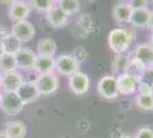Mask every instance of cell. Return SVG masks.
Masks as SVG:
<instances>
[{
  "label": "cell",
  "instance_id": "obj_1",
  "mask_svg": "<svg viewBox=\"0 0 153 138\" xmlns=\"http://www.w3.org/2000/svg\"><path fill=\"white\" fill-rule=\"evenodd\" d=\"M134 39L135 33L133 30L125 28H115L108 33V43L110 48L115 54H125Z\"/></svg>",
  "mask_w": 153,
  "mask_h": 138
},
{
  "label": "cell",
  "instance_id": "obj_2",
  "mask_svg": "<svg viewBox=\"0 0 153 138\" xmlns=\"http://www.w3.org/2000/svg\"><path fill=\"white\" fill-rule=\"evenodd\" d=\"M80 62L73 57L68 54H61L55 58V70L63 76H72L73 74L79 72Z\"/></svg>",
  "mask_w": 153,
  "mask_h": 138
},
{
  "label": "cell",
  "instance_id": "obj_3",
  "mask_svg": "<svg viewBox=\"0 0 153 138\" xmlns=\"http://www.w3.org/2000/svg\"><path fill=\"white\" fill-rule=\"evenodd\" d=\"M0 108L7 115H16L23 111L24 104L16 92H2L0 100Z\"/></svg>",
  "mask_w": 153,
  "mask_h": 138
},
{
  "label": "cell",
  "instance_id": "obj_4",
  "mask_svg": "<svg viewBox=\"0 0 153 138\" xmlns=\"http://www.w3.org/2000/svg\"><path fill=\"white\" fill-rule=\"evenodd\" d=\"M97 90L101 97L105 99H115L119 97L118 81L114 75H105L98 81Z\"/></svg>",
  "mask_w": 153,
  "mask_h": 138
},
{
  "label": "cell",
  "instance_id": "obj_5",
  "mask_svg": "<svg viewBox=\"0 0 153 138\" xmlns=\"http://www.w3.org/2000/svg\"><path fill=\"white\" fill-rule=\"evenodd\" d=\"M34 84L37 86L40 94H51L57 91L59 87V81L58 76L53 74H46V75H38L34 79Z\"/></svg>",
  "mask_w": 153,
  "mask_h": 138
},
{
  "label": "cell",
  "instance_id": "obj_6",
  "mask_svg": "<svg viewBox=\"0 0 153 138\" xmlns=\"http://www.w3.org/2000/svg\"><path fill=\"white\" fill-rule=\"evenodd\" d=\"M118 81V87H119V93L120 94H133L134 92L137 91L138 85H140V79L138 76L133 72H125L117 77Z\"/></svg>",
  "mask_w": 153,
  "mask_h": 138
},
{
  "label": "cell",
  "instance_id": "obj_7",
  "mask_svg": "<svg viewBox=\"0 0 153 138\" xmlns=\"http://www.w3.org/2000/svg\"><path fill=\"white\" fill-rule=\"evenodd\" d=\"M0 77H1L0 86L2 87L4 92H16L19 85L24 82L23 75L17 70L1 72Z\"/></svg>",
  "mask_w": 153,
  "mask_h": 138
},
{
  "label": "cell",
  "instance_id": "obj_8",
  "mask_svg": "<svg viewBox=\"0 0 153 138\" xmlns=\"http://www.w3.org/2000/svg\"><path fill=\"white\" fill-rule=\"evenodd\" d=\"M89 77L82 72H76L69 78V87L74 94L82 96L89 90Z\"/></svg>",
  "mask_w": 153,
  "mask_h": 138
},
{
  "label": "cell",
  "instance_id": "obj_9",
  "mask_svg": "<svg viewBox=\"0 0 153 138\" xmlns=\"http://www.w3.org/2000/svg\"><path fill=\"white\" fill-rule=\"evenodd\" d=\"M12 35L17 37L22 43L24 41H30L36 35V29L32 23L29 21H19L15 22L12 28Z\"/></svg>",
  "mask_w": 153,
  "mask_h": 138
},
{
  "label": "cell",
  "instance_id": "obj_10",
  "mask_svg": "<svg viewBox=\"0 0 153 138\" xmlns=\"http://www.w3.org/2000/svg\"><path fill=\"white\" fill-rule=\"evenodd\" d=\"M16 93L24 105L37 101L41 96L34 84V82H23L17 89Z\"/></svg>",
  "mask_w": 153,
  "mask_h": 138
},
{
  "label": "cell",
  "instance_id": "obj_11",
  "mask_svg": "<svg viewBox=\"0 0 153 138\" xmlns=\"http://www.w3.org/2000/svg\"><path fill=\"white\" fill-rule=\"evenodd\" d=\"M8 16L14 22L26 20L30 16V6L22 0H14L8 7Z\"/></svg>",
  "mask_w": 153,
  "mask_h": 138
},
{
  "label": "cell",
  "instance_id": "obj_12",
  "mask_svg": "<svg viewBox=\"0 0 153 138\" xmlns=\"http://www.w3.org/2000/svg\"><path fill=\"white\" fill-rule=\"evenodd\" d=\"M15 58H16V66L19 69H32L33 65H34V61L37 58V54L33 52L30 48H26V47H22L19 52H16L15 54Z\"/></svg>",
  "mask_w": 153,
  "mask_h": 138
},
{
  "label": "cell",
  "instance_id": "obj_13",
  "mask_svg": "<svg viewBox=\"0 0 153 138\" xmlns=\"http://www.w3.org/2000/svg\"><path fill=\"white\" fill-rule=\"evenodd\" d=\"M32 69L39 75L53 74L55 70V58L48 55H37Z\"/></svg>",
  "mask_w": 153,
  "mask_h": 138
},
{
  "label": "cell",
  "instance_id": "obj_14",
  "mask_svg": "<svg viewBox=\"0 0 153 138\" xmlns=\"http://www.w3.org/2000/svg\"><path fill=\"white\" fill-rule=\"evenodd\" d=\"M143 66L151 67L153 62V47L150 44H140L135 47L134 57Z\"/></svg>",
  "mask_w": 153,
  "mask_h": 138
},
{
  "label": "cell",
  "instance_id": "obj_15",
  "mask_svg": "<svg viewBox=\"0 0 153 138\" xmlns=\"http://www.w3.org/2000/svg\"><path fill=\"white\" fill-rule=\"evenodd\" d=\"M46 20L48 21L51 26L55 28H62L68 24L69 15H66L63 11H61L57 6H54L48 12H46Z\"/></svg>",
  "mask_w": 153,
  "mask_h": 138
},
{
  "label": "cell",
  "instance_id": "obj_16",
  "mask_svg": "<svg viewBox=\"0 0 153 138\" xmlns=\"http://www.w3.org/2000/svg\"><path fill=\"white\" fill-rule=\"evenodd\" d=\"M150 13H151V11L149 8L133 9L129 23L133 26H136V28H149Z\"/></svg>",
  "mask_w": 153,
  "mask_h": 138
},
{
  "label": "cell",
  "instance_id": "obj_17",
  "mask_svg": "<svg viewBox=\"0 0 153 138\" xmlns=\"http://www.w3.org/2000/svg\"><path fill=\"white\" fill-rule=\"evenodd\" d=\"M133 13V8L128 2H119L113 7L112 15L113 19L119 23H128L130 20V15Z\"/></svg>",
  "mask_w": 153,
  "mask_h": 138
},
{
  "label": "cell",
  "instance_id": "obj_18",
  "mask_svg": "<svg viewBox=\"0 0 153 138\" xmlns=\"http://www.w3.org/2000/svg\"><path fill=\"white\" fill-rule=\"evenodd\" d=\"M111 67L112 70L118 75L128 72L131 67V58L127 54H115Z\"/></svg>",
  "mask_w": 153,
  "mask_h": 138
},
{
  "label": "cell",
  "instance_id": "obj_19",
  "mask_svg": "<svg viewBox=\"0 0 153 138\" xmlns=\"http://www.w3.org/2000/svg\"><path fill=\"white\" fill-rule=\"evenodd\" d=\"M4 131L9 138H24L26 135V125L21 121H7Z\"/></svg>",
  "mask_w": 153,
  "mask_h": 138
},
{
  "label": "cell",
  "instance_id": "obj_20",
  "mask_svg": "<svg viewBox=\"0 0 153 138\" xmlns=\"http://www.w3.org/2000/svg\"><path fill=\"white\" fill-rule=\"evenodd\" d=\"M1 45L4 48L5 53H12V54H16L22 48V41L15 37L12 33H8L4 39L1 40Z\"/></svg>",
  "mask_w": 153,
  "mask_h": 138
},
{
  "label": "cell",
  "instance_id": "obj_21",
  "mask_svg": "<svg viewBox=\"0 0 153 138\" xmlns=\"http://www.w3.org/2000/svg\"><path fill=\"white\" fill-rule=\"evenodd\" d=\"M56 43L55 40L51 38H42L39 40L38 45H37V51H38V55H48V57H53L55 52H56Z\"/></svg>",
  "mask_w": 153,
  "mask_h": 138
},
{
  "label": "cell",
  "instance_id": "obj_22",
  "mask_svg": "<svg viewBox=\"0 0 153 138\" xmlns=\"http://www.w3.org/2000/svg\"><path fill=\"white\" fill-rule=\"evenodd\" d=\"M16 68L17 66H16L15 54L4 52L0 55V72H12V70H16Z\"/></svg>",
  "mask_w": 153,
  "mask_h": 138
},
{
  "label": "cell",
  "instance_id": "obj_23",
  "mask_svg": "<svg viewBox=\"0 0 153 138\" xmlns=\"http://www.w3.org/2000/svg\"><path fill=\"white\" fill-rule=\"evenodd\" d=\"M57 7L63 11L66 15L79 13L80 11V2L79 0H57Z\"/></svg>",
  "mask_w": 153,
  "mask_h": 138
},
{
  "label": "cell",
  "instance_id": "obj_24",
  "mask_svg": "<svg viewBox=\"0 0 153 138\" xmlns=\"http://www.w3.org/2000/svg\"><path fill=\"white\" fill-rule=\"evenodd\" d=\"M136 105L143 111H153V93H138L136 98Z\"/></svg>",
  "mask_w": 153,
  "mask_h": 138
},
{
  "label": "cell",
  "instance_id": "obj_25",
  "mask_svg": "<svg viewBox=\"0 0 153 138\" xmlns=\"http://www.w3.org/2000/svg\"><path fill=\"white\" fill-rule=\"evenodd\" d=\"M55 0H31V6L38 12H48L55 6Z\"/></svg>",
  "mask_w": 153,
  "mask_h": 138
},
{
  "label": "cell",
  "instance_id": "obj_26",
  "mask_svg": "<svg viewBox=\"0 0 153 138\" xmlns=\"http://www.w3.org/2000/svg\"><path fill=\"white\" fill-rule=\"evenodd\" d=\"M137 76L140 79V83L146 84L153 89V67H146L145 69L140 70V75Z\"/></svg>",
  "mask_w": 153,
  "mask_h": 138
},
{
  "label": "cell",
  "instance_id": "obj_27",
  "mask_svg": "<svg viewBox=\"0 0 153 138\" xmlns=\"http://www.w3.org/2000/svg\"><path fill=\"white\" fill-rule=\"evenodd\" d=\"M136 138H153V130L151 128H140Z\"/></svg>",
  "mask_w": 153,
  "mask_h": 138
},
{
  "label": "cell",
  "instance_id": "obj_28",
  "mask_svg": "<svg viewBox=\"0 0 153 138\" xmlns=\"http://www.w3.org/2000/svg\"><path fill=\"white\" fill-rule=\"evenodd\" d=\"M133 9L140 8H147V0H129L128 2Z\"/></svg>",
  "mask_w": 153,
  "mask_h": 138
},
{
  "label": "cell",
  "instance_id": "obj_29",
  "mask_svg": "<svg viewBox=\"0 0 153 138\" xmlns=\"http://www.w3.org/2000/svg\"><path fill=\"white\" fill-rule=\"evenodd\" d=\"M137 91H138V93H140V94H145V93H153V89L151 87V86L146 85V84L140 83Z\"/></svg>",
  "mask_w": 153,
  "mask_h": 138
},
{
  "label": "cell",
  "instance_id": "obj_30",
  "mask_svg": "<svg viewBox=\"0 0 153 138\" xmlns=\"http://www.w3.org/2000/svg\"><path fill=\"white\" fill-rule=\"evenodd\" d=\"M7 35H8V31H7L6 28H4V26H0V41L4 39Z\"/></svg>",
  "mask_w": 153,
  "mask_h": 138
},
{
  "label": "cell",
  "instance_id": "obj_31",
  "mask_svg": "<svg viewBox=\"0 0 153 138\" xmlns=\"http://www.w3.org/2000/svg\"><path fill=\"white\" fill-rule=\"evenodd\" d=\"M149 28L153 31V11L150 13V21H149Z\"/></svg>",
  "mask_w": 153,
  "mask_h": 138
},
{
  "label": "cell",
  "instance_id": "obj_32",
  "mask_svg": "<svg viewBox=\"0 0 153 138\" xmlns=\"http://www.w3.org/2000/svg\"><path fill=\"white\" fill-rule=\"evenodd\" d=\"M0 138H9V137H8V135H7L6 132L2 130V131H0Z\"/></svg>",
  "mask_w": 153,
  "mask_h": 138
},
{
  "label": "cell",
  "instance_id": "obj_33",
  "mask_svg": "<svg viewBox=\"0 0 153 138\" xmlns=\"http://www.w3.org/2000/svg\"><path fill=\"white\" fill-rule=\"evenodd\" d=\"M14 0H0V2H4V4H8V5H10L12 2H13Z\"/></svg>",
  "mask_w": 153,
  "mask_h": 138
},
{
  "label": "cell",
  "instance_id": "obj_34",
  "mask_svg": "<svg viewBox=\"0 0 153 138\" xmlns=\"http://www.w3.org/2000/svg\"><path fill=\"white\" fill-rule=\"evenodd\" d=\"M150 45L153 47V31L151 32V35H150Z\"/></svg>",
  "mask_w": 153,
  "mask_h": 138
},
{
  "label": "cell",
  "instance_id": "obj_35",
  "mask_svg": "<svg viewBox=\"0 0 153 138\" xmlns=\"http://www.w3.org/2000/svg\"><path fill=\"white\" fill-rule=\"evenodd\" d=\"M4 53V48H2V45H1V41H0V55Z\"/></svg>",
  "mask_w": 153,
  "mask_h": 138
},
{
  "label": "cell",
  "instance_id": "obj_36",
  "mask_svg": "<svg viewBox=\"0 0 153 138\" xmlns=\"http://www.w3.org/2000/svg\"><path fill=\"white\" fill-rule=\"evenodd\" d=\"M120 138H134V137H130V136H125V135H122Z\"/></svg>",
  "mask_w": 153,
  "mask_h": 138
},
{
  "label": "cell",
  "instance_id": "obj_37",
  "mask_svg": "<svg viewBox=\"0 0 153 138\" xmlns=\"http://www.w3.org/2000/svg\"><path fill=\"white\" fill-rule=\"evenodd\" d=\"M87 1H89V2H93V1H95V0H87Z\"/></svg>",
  "mask_w": 153,
  "mask_h": 138
},
{
  "label": "cell",
  "instance_id": "obj_38",
  "mask_svg": "<svg viewBox=\"0 0 153 138\" xmlns=\"http://www.w3.org/2000/svg\"><path fill=\"white\" fill-rule=\"evenodd\" d=\"M1 94H2V92L0 91V100H1Z\"/></svg>",
  "mask_w": 153,
  "mask_h": 138
},
{
  "label": "cell",
  "instance_id": "obj_39",
  "mask_svg": "<svg viewBox=\"0 0 153 138\" xmlns=\"http://www.w3.org/2000/svg\"><path fill=\"white\" fill-rule=\"evenodd\" d=\"M0 82H1V77H0Z\"/></svg>",
  "mask_w": 153,
  "mask_h": 138
},
{
  "label": "cell",
  "instance_id": "obj_40",
  "mask_svg": "<svg viewBox=\"0 0 153 138\" xmlns=\"http://www.w3.org/2000/svg\"><path fill=\"white\" fill-rule=\"evenodd\" d=\"M151 67H153V62H152V66H151Z\"/></svg>",
  "mask_w": 153,
  "mask_h": 138
},
{
  "label": "cell",
  "instance_id": "obj_41",
  "mask_svg": "<svg viewBox=\"0 0 153 138\" xmlns=\"http://www.w3.org/2000/svg\"><path fill=\"white\" fill-rule=\"evenodd\" d=\"M152 2H153V0H152Z\"/></svg>",
  "mask_w": 153,
  "mask_h": 138
}]
</instances>
